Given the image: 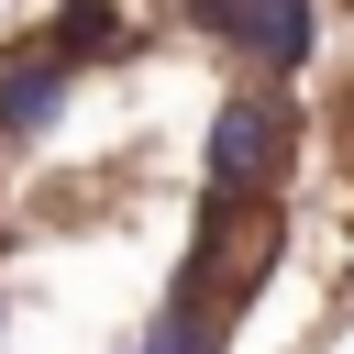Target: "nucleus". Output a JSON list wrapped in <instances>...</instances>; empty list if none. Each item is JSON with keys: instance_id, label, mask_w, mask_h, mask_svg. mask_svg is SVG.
<instances>
[]
</instances>
